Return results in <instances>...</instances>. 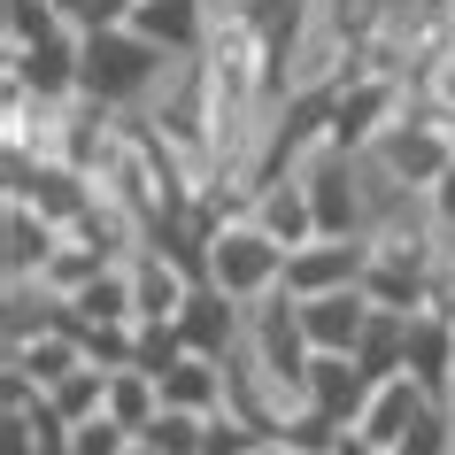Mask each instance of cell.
Returning a JSON list of instances; mask_svg holds the SVG:
<instances>
[{
    "mask_svg": "<svg viewBox=\"0 0 455 455\" xmlns=\"http://www.w3.org/2000/svg\"><path fill=\"white\" fill-rule=\"evenodd\" d=\"M70 371H85V339H77L70 324H54V332L24 339V347H8V379H31L39 394H54Z\"/></svg>",
    "mask_w": 455,
    "mask_h": 455,
    "instance_id": "obj_13",
    "label": "cell"
},
{
    "mask_svg": "<svg viewBox=\"0 0 455 455\" xmlns=\"http://www.w3.org/2000/svg\"><path fill=\"white\" fill-rule=\"evenodd\" d=\"M440 402V394H432L425 379H409V371H394V379H379L371 386V402H363V417H355V432L363 440H371V448H402V432L417 425V417H425V409Z\"/></svg>",
    "mask_w": 455,
    "mask_h": 455,
    "instance_id": "obj_9",
    "label": "cell"
},
{
    "mask_svg": "<svg viewBox=\"0 0 455 455\" xmlns=\"http://www.w3.org/2000/svg\"><path fill=\"white\" fill-rule=\"evenodd\" d=\"M255 455H301V448H293V440H263Z\"/></svg>",
    "mask_w": 455,
    "mask_h": 455,
    "instance_id": "obj_26",
    "label": "cell"
},
{
    "mask_svg": "<svg viewBox=\"0 0 455 455\" xmlns=\"http://www.w3.org/2000/svg\"><path fill=\"white\" fill-rule=\"evenodd\" d=\"M363 163H371V178H379L394 201H425V193L455 170V108L432 100V93H409V108L363 147Z\"/></svg>",
    "mask_w": 455,
    "mask_h": 455,
    "instance_id": "obj_1",
    "label": "cell"
},
{
    "mask_svg": "<svg viewBox=\"0 0 455 455\" xmlns=\"http://www.w3.org/2000/svg\"><path fill=\"white\" fill-rule=\"evenodd\" d=\"M363 263H371V240H309L286 255V293H339V286H363Z\"/></svg>",
    "mask_w": 455,
    "mask_h": 455,
    "instance_id": "obj_10",
    "label": "cell"
},
{
    "mask_svg": "<svg viewBox=\"0 0 455 455\" xmlns=\"http://www.w3.org/2000/svg\"><path fill=\"white\" fill-rule=\"evenodd\" d=\"M293 301H301V293H293ZM371 309H379V301H371L363 286H339V293H309V301H301V324H309V347H316V355H355V347H363V332H371Z\"/></svg>",
    "mask_w": 455,
    "mask_h": 455,
    "instance_id": "obj_8",
    "label": "cell"
},
{
    "mask_svg": "<svg viewBox=\"0 0 455 455\" xmlns=\"http://www.w3.org/2000/svg\"><path fill=\"white\" fill-rule=\"evenodd\" d=\"M132 440H140V432H124L116 417H85V425L62 432V448H70V455H132Z\"/></svg>",
    "mask_w": 455,
    "mask_h": 455,
    "instance_id": "obj_21",
    "label": "cell"
},
{
    "mask_svg": "<svg viewBox=\"0 0 455 455\" xmlns=\"http://www.w3.org/2000/svg\"><path fill=\"white\" fill-rule=\"evenodd\" d=\"M247 216H255L270 240L286 247V255H293V247H309V240H324V232H316V201H309V178H301V170L263 178V186H255V201H247Z\"/></svg>",
    "mask_w": 455,
    "mask_h": 455,
    "instance_id": "obj_7",
    "label": "cell"
},
{
    "mask_svg": "<svg viewBox=\"0 0 455 455\" xmlns=\"http://www.w3.org/2000/svg\"><path fill=\"white\" fill-rule=\"evenodd\" d=\"M263 448V432L247 425V417H232V409H216L209 417V440H201V455H255Z\"/></svg>",
    "mask_w": 455,
    "mask_h": 455,
    "instance_id": "obj_23",
    "label": "cell"
},
{
    "mask_svg": "<svg viewBox=\"0 0 455 455\" xmlns=\"http://www.w3.org/2000/svg\"><path fill=\"white\" fill-rule=\"evenodd\" d=\"M440 402H448V417H455V371H448V386H440Z\"/></svg>",
    "mask_w": 455,
    "mask_h": 455,
    "instance_id": "obj_27",
    "label": "cell"
},
{
    "mask_svg": "<svg viewBox=\"0 0 455 455\" xmlns=\"http://www.w3.org/2000/svg\"><path fill=\"white\" fill-rule=\"evenodd\" d=\"M124 270H132V309H140V324H178V316H186V301L209 286L193 263H178V255H170V247H155V240H147L140 255H124Z\"/></svg>",
    "mask_w": 455,
    "mask_h": 455,
    "instance_id": "obj_5",
    "label": "cell"
},
{
    "mask_svg": "<svg viewBox=\"0 0 455 455\" xmlns=\"http://www.w3.org/2000/svg\"><path fill=\"white\" fill-rule=\"evenodd\" d=\"M140 440H155L163 455H201V440H209V417H193V409H155V425L140 432Z\"/></svg>",
    "mask_w": 455,
    "mask_h": 455,
    "instance_id": "obj_20",
    "label": "cell"
},
{
    "mask_svg": "<svg viewBox=\"0 0 455 455\" xmlns=\"http://www.w3.org/2000/svg\"><path fill=\"white\" fill-rule=\"evenodd\" d=\"M425 209H432V224H440V240H455V170L425 193Z\"/></svg>",
    "mask_w": 455,
    "mask_h": 455,
    "instance_id": "obj_24",
    "label": "cell"
},
{
    "mask_svg": "<svg viewBox=\"0 0 455 455\" xmlns=\"http://www.w3.org/2000/svg\"><path fill=\"white\" fill-rule=\"evenodd\" d=\"M0 216H8V255H0V278H39V270H47V255L62 247V224H47L31 201H0Z\"/></svg>",
    "mask_w": 455,
    "mask_h": 455,
    "instance_id": "obj_14",
    "label": "cell"
},
{
    "mask_svg": "<svg viewBox=\"0 0 455 455\" xmlns=\"http://www.w3.org/2000/svg\"><path fill=\"white\" fill-rule=\"evenodd\" d=\"M409 324H417V309H371V332H363V347H355V363L371 379L409 371Z\"/></svg>",
    "mask_w": 455,
    "mask_h": 455,
    "instance_id": "obj_18",
    "label": "cell"
},
{
    "mask_svg": "<svg viewBox=\"0 0 455 455\" xmlns=\"http://www.w3.org/2000/svg\"><path fill=\"white\" fill-rule=\"evenodd\" d=\"M339 455H386V448H371L363 432H347V440H339Z\"/></svg>",
    "mask_w": 455,
    "mask_h": 455,
    "instance_id": "obj_25",
    "label": "cell"
},
{
    "mask_svg": "<svg viewBox=\"0 0 455 455\" xmlns=\"http://www.w3.org/2000/svg\"><path fill=\"white\" fill-rule=\"evenodd\" d=\"M77 70H85V31H70V24L0 62L8 85H24V93H39V100H77Z\"/></svg>",
    "mask_w": 455,
    "mask_h": 455,
    "instance_id": "obj_6",
    "label": "cell"
},
{
    "mask_svg": "<svg viewBox=\"0 0 455 455\" xmlns=\"http://www.w3.org/2000/svg\"><path fill=\"white\" fill-rule=\"evenodd\" d=\"M394 455H455V417H448V402H432L417 425L402 432V448Z\"/></svg>",
    "mask_w": 455,
    "mask_h": 455,
    "instance_id": "obj_22",
    "label": "cell"
},
{
    "mask_svg": "<svg viewBox=\"0 0 455 455\" xmlns=\"http://www.w3.org/2000/svg\"><path fill=\"white\" fill-rule=\"evenodd\" d=\"M186 54H163L155 39H140L132 24H108V31H85V70H77V93L116 108V116H140L147 100L163 93V77L178 70Z\"/></svg>",
    "mask_w": 455,
    "mask_h": 455,
    "instance_id": "obj_2",
    "label": "cell"
},
{
    "mask_svg": "<svg viewBox=\"0 0 455 455\" xmlns=\"http://www.w3.org/2000/svg\"><path fill=\"white\" fill-rule=\"evenodd\" d=\"M371 371H363L355 355H316L309 363V409H324V417H339V425L355 432V417H363V402H371Z\"/></svg>",
    "mask_w": 455,
    "mask_h": 455,
    "instance_id": "obj_12",
    "label": "cell"
},
{
    "mask_svg": "<svg viewBox=\"0 0 455 455\" xmlns=\"http://www.w3.org/2000/svg\"><path fill=\"white\" fill-rule=\"evenodd\" d=\"M240 347L263 363L278 386H293V394L309 402V363H316V347H309V324H301V301H293V293H270V301L247 309Z\"/></svg>",
    "mask_w": 455,
    "mask_h": 455,
    "instance_id": "obj_4",
    "label": "cell"
},
{
    "mask_svg": "<svg viewBox=\"0 0 455 455\" xmlns=\"http://www.w3.org/2000/svg\"><path fill=\"white\" fill-rule=\"evenodd\" d=\"M201 278H209L216 293H232L240 309H255V301H270V293H286V247L270 240L255 216H216L209 224V255H201Z\"/></svg>",
    "mask_w": 455,
    "mask_h": 455,
    "instance_id": "obj_3",
    "label": "cell"
},
{
    "mask_svg": "<svg viewBox=\"0 0 455 455\" xmlns=\"http://www.w3.org/2000/svg\"><path fill=\"white\" fill-rule=\"evenodd\" d=\"M62 324H77V332H93V324H140V309H132V270L108 263L93 286H77L62 301Z\"/></svg>",
    "mask_w": 455,
    "mask_h": 455,
    "instance_id": "obj_16",
    "label": "cell"
},
{
    "mask_svg": "<svg viewBox=\"0 0 455 455\" xmlns=\"http://www.w3.org/2000/svg\"><path fill=\"white\" fill-rule=\"evenodd\" d=\"M47 31H62V8L54 0H0V54L39 47Z\"/></svg>",
    "mask_w": 455,
    "mask_h": 455,
    "instance_id": "obj_19",
    "label": "cell"
},
{
    "mask_svg": "<svg viewBox=\"0 0 455 455\" xmlns=\"http://www.w3.org/2000/svg\"><path fill=\"white\" fill-rule=\"evenodd\" d=\"M0 301H8V316H0V339H8V347H24V339H39V332L62 324V293H54L47 278H0Z\"/></svg>",
    "mask_w": 455,
    "mask_h": 455,
    "instance_id": "obj_15",
    "label": "cell"
},
{
    "mask_svg": "<svg viewBox=\"0 0 455 455\" xmlns=\"http://www.w3.org/2000/svg\"><path fill=\"white\" fill-rule=\"evenodd\" d=\"M163 402L193 409V417H216V409H224V363L216 355H178L163 371Z\"/></svg>",
    "mask_w": 455,
    "mask_h": 455,
    "instance_id": "obj_17",
    "label": "cell"
},
{
    "mask_svg": "<svg viewBox=\"0 0 455 455\" xmlns=\"http://www.w3.org/2000/svg\"><path fill=\"white\" fill-rule=\"evenodd\" d=\"M132 31L155 39L163 54H201L216 31V0H140L132 8Z\"/></svg>",
    "mask_w": 455,
    "mask_h": 455,
    "instance_id": "obj_11",
    "label": "cell"
},
{
    "mask_svg": "<svg viewBox=\"0 0 455 455\" xmlns=\"http://www.w3.org/2000/svg\"><path fill=\"white\" fill-rule=\"evenodd\" d=\"M232 8H240V0H232Z\"/></svg>",
    "mask_w": 455,
    "mask_h": 455,
    "instance_id": "obj_28",
    "label": "cell"
}]
</instances>
